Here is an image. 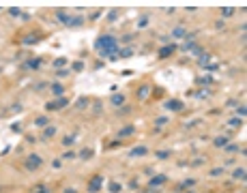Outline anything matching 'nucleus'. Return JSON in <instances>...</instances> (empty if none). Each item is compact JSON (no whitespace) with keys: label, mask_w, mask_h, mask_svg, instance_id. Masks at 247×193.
<instances>
[{"label":"nucleus","mask_w":247,"mask_h":193,"mask_svg":"<svg viewBox=\"0 0 247 193\" xmlns=\"http://www.w3.org/2000/svg\"><path fill=\"white\" fill-rule=\"evenodd\" d=\"M32 193H52V189L47 185H35L32 187Z\"/></svg>","instance_id":"nucleus-21"},{"label":"nucleus","mask_w":247,"mask_h":193,"mask_svg":"<svg viewBox=\"0 0 247 193\" xmlns=\"http://www.w3.org/2000/svg\"><path fill=\"white\" fill-rule=\"evenodd\" d=\"M121 191V185H118V183H112V185H110V193H118Z\"/></svg>","instance_id":"nucleus-40"},{"label":"nucleus","mask_w":247,"mask_h":193,"mask_svg":"<svg viewBox=\"0 0 247 193\" xmlns=\"http://www.w3.org/2000/svg\"><path fill=\"white\" fill-rule=\"evenodd\" d=\"M133 131H135V127H133V125H127V127H123V129L118 131V138H127V135H133Z\"/></svg>","instance_id":"nucleus-16"},{"label":"nucleus","mask_w":247,"mask_h":193,"mask_svg":"<svg viewBox=\"0 0 247 193\" xmlns=\"http://www.w3.org/2000/svg\"><path fill=\"white\" fill-rule=\"evenodd\" d=\"M62 146H67V148L73 146V135H65V138H62Z\"/></svg>","instance_id":"nucleus-33"},{"label":"nucleus","mask_w":247,"mask_h":193,"mask_svg":"<svg viewBox=\"0 0 247 193\" xmlns=\"http://www.w3.org/2000/svg\"><path fill=\"white\" fill-rule=\"evenodd\" d=\"M45 112H58L56 109V101H47L45 103Z\"/></svg>","instance_id":"nucleus-32"},{"label":"nucleus","mask_w":247,"mask_h":193,"mask_svg":"<svg viewBox=\"0 0 247 193\" xmlns=\"http://www.w3.org/2000/svg\"><path fill=\"white\" fill-rule=\"evenodd\" d=\"M62 64H67V58H58V60H54V67H62Z\"/></svg>","instance_id":"nucleus-43"},{"label":"nucleus","mask_w":247,"mask_h":193,"mask_svg":"<svg viewBox=\"0 0 247 193\" xmlns=\"http://www.w3.org/2000/svg\"><path fill=\"white\" fill-rule=\"evenodd\" d=\"M43 88H47V82H39V84H35V90H39V92H41Z\"/></svg>","instance_id":"nucleus-41"},{"label":"nucleus","mask_w":247,"mask_h":193,"mask_svg":"<svg viewBox=\"0 0 247 193\" xmlns=\"http://www.w3.org/2000/svg\"><path fill=\"white\" fill-rule=\"evenodd\" d=\"M112 105H114V107H123L125 105V95L114 92V95H112Z\"/></svg>","instance_id":"nucleus-13"},{"label":"nucleus","mask_w":247,"mask_h":193,"mask_svg":"<svg viewBox=\"0 0 247 193\" xmlns=\"http://www.w3.org/2000/svg\"><path fill=\"white\" fill-rule=\"evenodd\" d=\"M56 135V127L54 125H47L45 129H43V135H41V140L45 142V140H49V138H54Z\"/></svg>","instance_id":"nucleus-8"},{"label":"nucleus","mask_w":247,"mask_h":193,"mask_svg":"<svg viewBox=\"0 0 247 193\" xmlns=\"http://www.w3.org/2000/svg\"><path fill=\"white\" fill-rule=\"evenodd\" d=\"M245 114H247L245 105H239V107H236V116H239V118H243V116H245Z\"/></svg>","instance_id":"nucleus-39"},{"label":"nucleus","mask_w":247,"mask_h":193,"mask_svg":"<svg viewBox=\"0 0 247 193\" xmlns=\"http://www.w3.org/2000/svg\"><path fill=\"white\" fill-rule=\"evenodd\" d=\"M71 71H75V73H80V71H84V62H82V60H78V62H73V67H71Z\"/></svg>","instance_id":"nucleus-27"},{"label":"nucleus","mask_w":247,"mask_h":193,"mask_svg":"<svg viewBox=\"0 0 247 193\" xmlns=\"http://www.w3.org/2000/svg\"><path fill=\"white\" fill-rule=\"evenodd\" d=\"M116 17H118V11H116V9L108 13V22H110V24H112V22H116Z\"/></svg>","instance_id":"nucleus-34"},{"label":"nucleus","mask_w":247,"mask_h":193,"mask_svg":"<svg viewBox=\"0 0 247 193\" xmlns=\"http://www.w3.org/2000/svg\"><path fill=\"white\" fill-rule=\"evenodd\" d=\"M133 56V49L127 47V49H118V58H131Z\"/></svg>","instance_id":"nucleus-22"},{"label":"nucleus","mask_w":247,"mask_h":193,"mask_svg":"<svg viewBox=\"0 0 247 193\" xmlns=\"http://www.w3.org/2000/svg\"><path fill=\"white\" fill-rule=\"evenodd\" d=\"M155 157L157 159H168V157H172V152L170 150H159V152H155Z\"/></svg>","instance_id":"nucleus-30"},{"label":"nucleus","mask_w":247,"mask_h":193,"mask_svg":"<svg viewBox=\"0 0 247 193\" xmlns=\"http://www.w3.org/2000/svg\"><path fill=\"white\" fill-rule=\"evenodd\" d=\"M69 73H71V69H58L56 77H69Z\"/></svg>","instance_id":"nucleus-31"},{"label":"nucleus","mask_w":247,"mask_h":193,"mask_svg":"<svg viewBox=\"0 0 247 193\" xmlns=\"http://www.w3.org/2000/svg\"><path fill=\"white\" fill-rule=\"evenodd\" d=\"M49 88H52V92H54V96H58V99H60V96L65 95V90H67V88H65L62 84H56V82H54V84H49Z\"/></svg>","instance_id":"nucleus-9"},{"label":"nucleus","mask_w":247,"mask_h":193,"mask_svg":"<svg viewBox=\"0 0 247 193\" xmlns=\"http://www.w3.org/2000/svg\"><path fill=\"white\" fill-rule=\"evenodd\" d=\"M129 112H131V107H129V105H123V109L118 107V114H129Z\"/></svg>","instance_id":"nucleus-44"},{"label":"nucleus","mask_w":247,"mask_h":193,"mask_svg":"<svg viewBox=\"0 0 247 193\" xmlns=\"http://www.w3.org/2000/svg\"><path fill=\"white\" fill-rule=\"evenodd\" d=\"M148 154V148L146 146H138V148H131L129 150V157L133 159V157H146Z\"/></svg>","instance_id":"nucleus-6"},{"label":"nucleus","mask_w":247,"mask_h":193,"mask_svg":"<svg viewBox=\"0 0 247 193\" xmlns=\"http://www.w3.org/2000/svg\"><path fill=\"white\" fill-rule=\"evenodd\" d=\"M185 35H187V32H185L183 26H176V28L172 30V39H185Z\"/></svg>","instance_id":"nucleus-18"},{"label":"nucleus","mask_w":247,"mask_h":193,"mask_svg":"<svg viewBox=\"0 0 247 193\" xmlns=\"http://www.w3.org/2000/svg\"><path fill=\"white\" fill-rule=\"evenodd\" d=\"M43 163V159L39 157V154H28L26 157V167L30 170V172H35V170H39Z\"/></svg>","instance_id":"nucleus-2"},{"label":"nucleus","mask_w":247,"mask_h":193,"mask_svg":"<svg viewBox=\"0 0 247 193\" xmlns=\"http://www.w3.org/2000/svg\"><path fill=\"white\" fill-rule=\"evenodd\" d=\"M47 125H49V118H47V116H37V118H35V127H39V129H45Z\"/></svg>","instance_id":"nucleus-14"},{"label":"nucleus","mask_w":247,"mask_h":193,"mask_svg":"<svg viewBox=\"0 0 247 193\" xmlns=\"http://www.w3.org/2000/svg\"><path fill=\"white\" fill-rule=\"evenodd\" d=\"M65 193H78V191H75L73 187H67V189H65Z\"/></svg>","instance_id":"nucleus-48"},{"label":"nucleus","mask_w":247,"mask_h":193,"mask_svg":"<svg viewBox=\"0 0 247 193\" xmlns=\"http://www.w3.org/2000/svg\"><path fill=\"white\" fill-rule=\"evenodd\" d=\"M221 174H224V167H215V170L208 172V176H213V178H219Z\"/></svg>","instance_id":"nucleus-25"},{"label":"nucleus","mask_w":247,"mask_h":193,"mask_svg":"<svg viewBox=\"0 0 247 193\" xmlns=\"http://www.w3.org/2000/svg\"><path fill=\"white\" fill-rule=\"evenodd\" d=\"M174 51H176V45H174V43H168V45H164V47L157 51V56H159L161 60H165V58H170Z\"/></svg>","instance_id":"nucleus-4"},{"label":"nucleus","mask_w":247,"mask_h":193,"mask_svg":"<svg viewBox=\"0 0 247 193\" xmlns=\"http://www.w3.org/2000/svg\"><path fill=\"white\" fill-rule=\"evenodd\" d=\"M101 187H103V176L101 174H95L90 178V183H88V193H97Z\"/></svg>","instance_id":"nucleus-3"},{"label":"nucleus","mask_w":247,"mask_h":193,"mask_svg":"<svg viewBox=\"0 0 247 193\" xmlns=\"http://www.w3.org/2000/svg\"><path fill=\"white\" fill-rule=\"evenodd\" d=\"M232 13H234V9H232V6H226V9H221V15H224V17H230Z\"/></svg>","instance_id":"nucleus-38"},{"label":"nucleus","mask_w":247,"mask_h":193,"mask_svg":"<svg viewBox=\"0 0 247 193\" xmlns=\"http://www.w3.org/2000/svg\"><path fill=\"white\" fill-rule=\"evenodd\" d=\"M95 47L99 49L101 56H105L108 60H118V41L110 35H101L95 41Z\"/></svg>","instance_id":"nucleus-1"},{"label":"nucleus","mask_w":247,"mask_h":193,"mask_svg":"<svg viewBox=\"0 0 247 193\" xmlns=\"http://www.w3.org/2000/svg\"><path fill=\"white\" fill-rule=\"evenodd\" d=\"M146 26H148V15H142L138 19V28H146Z\"/></svg>","instance_id":"nucleus-24"},{"label":"nucleus","mask_w":247,"mask_h":193,"mask_svg":"<svg viewBox=\"0 0 247 193\" xmlns=\"http://www.w3.org/2000/svg\"><path fill=\"white\" fill-rule=\"evenodd\" d=\"M88 105H90V99H88V96H80L78 103H75V109H86Z\"/></svg>","instance_id":"nucleus-17"},{"label":"nucleus","mask_w":247,"mask_h":193,"mask_svg":"<svg viewBox=\"0 0 247 193\" xmlns=\"http://www.w3.org/2000/svg\"><path fill=\"white\" fill-rule=\"evenodd\" d=\"M92 154H95V152H92V148H84L82 152H80V157H82V159H90Z\"/></svg>","instance_id":"nucleus-29"},{"label":"nucleus","mask_w":247,"mask_h":193,"mask_svg":"<svg viewBox=\"0 0 247 193\" xmlns=\"http://www.w3.org/2000/svg\"><path fill=\"white\" fill-rule=\"evenodd\" d=\"M56 19H58L60 24H65V26L71 24V15H69L67 11H56Z\"/></svg>","instance_id":"nucleus-7"},{"label":"nucleus","mask_w":247,"mask_h":193,"mask_svg":"<svg viewBox=\"0 0 247 193\" xmlns=\"http://www.w3.org/2000/svg\"><path fill=\"white\" fill-rule=\"evenodd\" d=\"M228 125L230 127H241L243 125V118H232V120H228Z\"/></svg>","instance_id":"nucleus-35"},{"label":"nucleus","mask_w":247,"mask_h":193,"mask_svg":"<svg viewBox=\"0 0 247 193\" xmlns=\"http://www.w3.org/2000/svg\"><path fill=\"white\" fill-rule=\"evenodd\" d=\"M75 157H78V154H75L73 150H67V152L62 154V159H65V161H71V159H75Z\"/></svg>","instance_id":"nucleus-36"},{"label":"nucleus","mask_w":247,"mask_h":193,"mask_svg":"<svg viewBox=\"0 0 247 193\" xmlns=\"http://www.w3.org/2000/svg\"><path fill=\"white\" fill-rule=\"evenodd\" d=\"M228 142H230V140H228L226 135H219V138H215L213 146H215V148H226V146H228Z\"/></svg>","instance_id":"nucleus-15"},{"label":"nucleus","mask_w":247,"mask_h":193,"mask_svg":"<svg viewBox=\"0 0 247 193\" xmlns=\"http://www.w3.org/2000/svg\"><path fill=\"white\" fill-rule=\"evenodd\" d=\"M11 129H13V131H17V133H19V131H22V125H19V122H15V125H11Z\"/></svg>","instance_id":"nucleus-46"},{"label":"nucleus","mask_w":247,"mask_h":193,"mask_svg":"<svg viewBox=\"0 0 247 193\" xmlns=\"http://www.w3.org/2000/svg\"><path fill=\"white\" fill-rule=\"evenodd\" d=\"M165 180H168V176H164V174H159V176H153L148 185H151V187H161V185H164Z\"/></svg>","instance_id":"nucleus-10"},{"label":"nucleus","mask_w":247,"mask_h":193,"mask_svg":"<svg viewBox=\"0 0 247 193\" xmlns=\"http://www.w3.org/2000/svg\"><path fill=\"white\" fill-rule=\"evenodd\" d=\"M226 150H230V152H234V150H239V146H236V144H228V146H226Z\"/></svg>","instance_id":"nucleus-45"},{"label":"nucleus","mask_w":247,"mask_h":193,"mask_svg":"<svg viewBox=\"0 0 247 193\" xmlns=\"http://www.w3.org/2000/svg\"><path fill=\"white\" fill-rule=\"evenodd\" d=\"M82 24H84V17L78 15V17H71V24L69 26H82Z\"/></svg>","instance_id":"nucleus-26"},{"label":"nucleus","mask_w":247,"mask_h":193,"mask_svg":"<svg viewBox=\"0 0 247 193\" xmlns=\"http://www.w3.org/2000/svg\"><path fill=\"white\" fill-rule=\"evenodd\" d=\"M131 39H133V37H131V35H125L123 39H121V41H125V43H129V41H131Z\"/></svg>","instance_id":"nucleus-47"},{"label":"nucleus","mask_w":247,"mask_h":193,"mask_svg":"<svg viewBox=\"0 0 247 193\" xmlns=\"http://www.w3.org/2000/svg\"><path fill=\"white\" fill-rule=\"evenodd\" d=\"M148 92H151V86H148V84H142V86L135 90L138 99H146V96H148Z\"/></svg>","instance_id":"nucleus-11"},{"label":"nucleus","mask_w":247,"mask_h":193,"mask_svg":"<svg viewBox=\"0 0 247 193\" xmlns=\"http://www.w3.org/2000/svg\"><path fill=\"white\" fill-rule=\"evenodd\" d=\"M164 107H165V109H170V112H181V109H183V101H178V99H170V101H165Z\"/></svg>","instance_id":"nucleus-5"},{"label":"nucleus","mask_w":247,"mask_h":193,"mask_svg":"<svg viewBox=\"0 0 247 193\" xmlns=\"http://www.w3.org/2000/svg\"><path fill=\"white\" fill-rule=\"evenodd\" d=\"M232 178L234 180H245V167H236L234 174H232Z\"/></svg>","instance_id":"nucleus-20"},{"label":"nucleus","mask_w":247,"mask_h":193,"mask_svg":"<svg viewBox=\"0 0 247 193\" xmlns=\"http://www.w3.org/2000/svg\"><path fill=\"white\" fill-rule=\"evenodd\" d=\"M41 39H39V35H28L26 39H22V43L24 45H35V43H39Z\"/></svg>","instance_id":"nucleus-19"},{"label":"nucleus","mask_w":247,"mask_h":193,"mask_svg":"<svg viewBox=\"0 0 247 193\" xmlns=\"http://www.w3.org/2000/svg\"><path fill=\"white\" fill-rule=\"evenodd\" d=\"M39 67H41V58H28L24 64V69H39Z\"/></svg>","instance_id":"nucleus-12"},{"label":"nucleus","mask_w":247,"mask_h":193,"mask_svg":"<svg viewBox=\"0 0 247 193\" xmlns=\"http://www.w3.org/2000/svg\"><path fill=\"white\" fill-rule=\"evenodd\" d=\"M208 58H211V56L202 51V54H200V64H206V62H208Z\"/></svg>","instance_id":"nucleus-42"},{"label":"nucleus","mask_w":247,"mask_h":193,"mask_svg":"<svg viewBox=\"0 0 247 193\" xmlns=\"http://www.w3.org/2000/svg\"><path fill=\"white\" fill-rule=\"evenodd\" d=\"M164 125H168V118H165V116H159V118L155 120V127H157V129H161Z\"/></svg>","instance_id":"nucleus-28"},{"label":"nucleus","mask_w":247,"mask_h":193,"mask_svg":"<svg viewBox=\"0 0 247 193\" xmlns=\"http://www.w3.org/2000/svg\"><path fill=\"white\" fill-rule=\"evenodd\" d=\"M69 105V99L67 96H60L58 101H56V109H62V107H67Z\"/></svg>","instance_id":"nucleus-23"},{"label":"nucleus","mask_w":247,"mask_h":193,"mask_svg":"<svg viewBox=\"0 0 247 193\" xmlns=\"http://www.w3.org/2000/svg\"><path fill=\"white\" fill-rule=\"evenodd\" d=\"M9 15H13V17H19V15H22V11H19L17 6H11V9H9Z\"/></svg>","instance_id":"nucleus-37"}]
</instances>
